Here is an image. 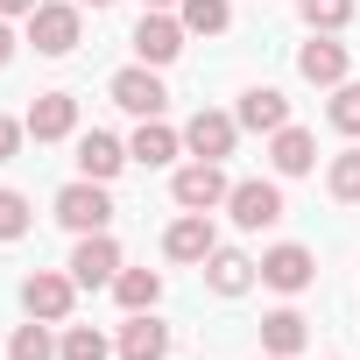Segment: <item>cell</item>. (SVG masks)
Instances as JSON below:
<instances>
[{"label":"cell","instance_id":"1","mask_svg":"<svg viewBox=\"0 0 360 360\" xmlns=\"http://www.w3.org/2000/svg\"><path fill=\"white\" fill-rule=\"evenodd\" d=\"M29 43H36V57H71L85 43V8L78 0H43L29 15Z\"/></svg>","mask_w":360,"mask_h":360},{"label":"cell","instance_id":"2","mask_svg":"<svg viewBox=\"0 0 360 360\" xmlns=\"http://www.w3.org/2000/svg\"><path fill=\"white\" fill-rule=\"evenodd\" d=\"M57 219L71 233H106L113 226V191L99 184V176H71V184L57 191Z\"/></svg>","mask_w":360,"mask_h":360},{"label":"cell","instance_id":"3","mask_svg":"<svg viewBox=\"0 0 360 360\" xmlns=\"http://www.w3.org/2000/svg\"><path fill=\"white\" fill-rule=\"evenodd\" d=\"M184 36H191V29L176 22V8H141V22H134V36H127V43H134V57H141V64H155V71H162V64L184 57Z\"/></svg>","mask_w":360,"mask_h":360},{"label":"cell","instance_id":"4","mask_svg":"<svg viewBox=\"0 0 360 360\" xmlns=\"http://www.w3.org/2000/svg\"><path fill=\"white\" fill-rule=\"evenodd\" d=\"M71 304H78L71 269H36V276H22V311H29V318H43V325H71Z\"/></svg>","mask_w":360,"mask_h":360},{"label":"cell","instance_id":"5","mask_svg":"<svg viewBox=\"0 0 360 360\" xmlns=\"http://www.w3.org/2000/svg\"><path fill=\"white\" fill-rule=\"evenodd\" d=\"M226 212H233L240 233H262V226L283 219V184H276V176H240V184L226 191Z\"/></svg>","mask_w":360,"mask_h":360},{"label":"cell","instance_id":"6","mask_svg":"<svg viewBox=\"0 0 360 360\" xmlns=\"http://www.w3.org/2000/svg\"><path fill=\"white\" fill-rule=\"evenodd\" d=\"M226 191H233V176H226V162H184L169 176V198L184 205V212H212V205H226Z\"/></svg>","mask_w":360,"mask_h":360},{"label":"cell","instance_id":"7","mask_svg":"<svg viewBox=\"0 0 360 360\" xmlns=\"http://www.w3.org/2000/svg\"><path fill=\"white\" fill-rule=\"evenodd\" d=\"M113 106L120 113H134V120H162V106H169V92H162V78H155V64H127V71H113Z\"/></svg>","mask_w":360,"mask_h":360},{"label":"cell","instance_id":"8","mask_svg":"<svg viewBox=\"0 0 360 360\" xmlns=\"http://www.w3.org/2000/svg\"><path fill=\"white\" fill-rule=\"evenodd\" d=\"M233 141H240V120L219 113V106H198V113L184 120V155H198V162H226Z\"/></svg>","mask_w":360,"mask_h":360},{"label":"cell","instance_id":"9","mask_svg":"<svg viewBox=\"0 0 360 360\" xmlns=\"http://www.w3.org/2000/svg\"><path fill=\"white\" fill-rule=\"evenodd\" d=\"M64 269H71V283H78V290H113V276H120L127 262H120L113 233H78V248H71V262H64Z\"/></svg>","mask_w":360,"mask_h":360},{"label":"cell","instance_id":"10","mask_svg":"<svg viewBox=\"0 0 360 360\" xmlns=\"http://www.w3.org/2000/svg\"><path fill=\"white\" fill-rule=\"evenodd\" d=\"M262 283L283 290V297H304V290L318 283V255H311L304 240H276V248L262 255Z\"/></svg>","mask_w":360,"mask_h":360},{"label":"cell","instance_id":"11","mask_svg":"<svg viewBox=\"0 0 360 360\" xmlns=\"http://www.w3.org/2000/svg\"><path fill=\"white\" fill-rule=\"evenodd\" d=\"M212 248H219L212 212H184V219H169V226H162V255H169V262H184V269H205Z\"/></svg>","mask_w":360,"mask_h":360},{"label":"cell","instance_id":"12","mask_svg":"<svg viewBox=\"0 0 360 360\" xmlns=\"http://www.w3.org/2000/svg\"><path fill=\"white\" fill-rule=\"evenodd\" d=\"M346 71H353V57H346V43L339 36H311V43H297V78L304 85H346Z\"/></svg>","mask_w":360,"mask_h":360},{"label":"cell","instance_id":"13","mask_svg":"<svg viewBox=\"0 0 360 360\" xmlns=\"http://www.w3.org/2000/svg\"><path fill=\"white\" fill-rule=\"evenodd\" d=\"M127 162H134V155H127L120 134H106V127H85V134H78V176H99V184H113Z\"/></svg>","mask_w":360,"mask_h":360},{"label":"cell","instance_id":"14","mask_svg":"<svg viewBox=\"0 0 360 360\" xmlns=\"http://www.w3.org/2000/svg\"><path fill=\"white\" fill-rule=\"evenodd\" d=\"M22 120H29V141H71L78 134V99L71 92H36V106Z\"/></svg>","mask_w":360,"mask_h":360},{"label":"cell","instance_id":"15","mask_svg":"<svg viewBox=\"0 0 360 360\" xmlns=\"http://www.w3.org/2000/svg\"><path fill=\"white\" fill-rule=\"evenodd\" d=\"M113 353H120V360H169V325H162L155 311H127Z\"/></svg>","mask_w":360,"mask_h":360},{"label":"cell","instance_id":"16","mask_svg":"<svg viewBox=\"0 0 360 360\" xmlns=\"http://www.w3.org/2000/svg\"><path fill=\"white\" fill-rule=\"evenodd\" d=\"M233 120H240V134H276V127H290V99L276 85H248L240 106H233Z\"/></svg>","mask_w":360,"mask_h":360},{"label":"cell","instance_id":"17","mask_svg":"<svg viewBox=\"0 0 360 360\" xmlns=\"http://www.w3.org/2000/svg\"><path fill=\"white\" fill-rule=\"evenodd\" d=\"M269 162H276V176H311V169H318V134L297 127V120L276 127V134H269Z\"/></svg>","mask_w":360,"mask_h":360},{"label":"cell","instance_id":"18","mask_svg":"<svg viewBox=\"0 0 360 360\" xmlns=\"http://www.w3.org/2000/svg\"><path fill=\"white\" fill-rule=\"evenodd\" d=\"M205 283H212L219 297H248V290L262 283V262L240 255V248H212V255H205Z\"/></svg>","mask_w":360,"mask_h":360},{"label":"cell","instance_id":"19","mask_svg":"<svg viewBox=\"0 0 360 360\" xmlns=\"http://www.w3.org/2000/svg\"><path fill=\"white\" fill-rule=\"evenodd\" d=\"M127 155H134L141 169H162V162H176V155H184V127H162V120H141V127L127 134Z\"/></svg>","mask_w":360,"mask_h":360},{"label":"cell","instance_id":"20","mask_svg":"<svg viewBox=\"0 0 360 360\" xmlns=\"http://www.w3.org/2000/svg\"><path fill=\"white\" fill-rule=\"evenodd\" d=\"M304 339H311V318H304L297 304H283V311H269V318H262V353L297 360V353H304Z\"/></svg>","mask_w":360,"mask_h":360},{"label":"cell","instance_id":"21","mask_svg":"<svg viewBox=\"0 0 360 360\" xmlns=\"http://www.w3.org/2000/svg\"><path fill=\"white\" fill-rule=\"evenodd\" d=\"M176 22L191 36H226L233 29V0H176Z\"/></svg>","mask_w":360,"mask_h":360},{"label":"cell","instance_id":"22","mask_svg":"<svg viewBox=\"0 0 360 360\" xmlns=\"http://www.w3.org/2000/svg\"><path fill=\"white\" fill-rule=\"evenodd\" d=\"M113 297H120V311H155L162 304V276L155 269H120L113 276Z\"/></svg>","mask_w":360,"mask_h":360},{"label":"cell","instance_id":"23","mask_svg":"<svg viewBox=\"0 0 360 360\" xmlns=\"http://www.w3.org/2000/svg\"><path fill=\"white\" fill-rule=\"evenodd\" d=\"M297 22H304L311 36H339V29L353 22V0H297Z\"/></svg>","mask_w":360,"mask_h":360},{"label":"cell","instance_id":"24","mask_svg":"<svg viewBox=\"0 0 360 360\" xmlns=\"http://www.w3.org/2000/svg\"><path fill=\"white\" fill-rule=\"evenodd\" d=\"M8 360H57V332H50L43 318L15 325V339H8Z\"/></svg>","mask_w":360,"mask_h":360},{"label":"cell","instance_id":"25","mask_svg":"<svg viewBox=\"0 0 360 360\" xmlns=\"http://www.w3.org/2000/svg\"><path fill=\"white\" fill-rule=\"evenodd\" d=\"M106 353H113V339L92 332V325H64L57 332V360H106Z\"/></svg>","mask_w":360,"mask_h":360},{"label":"cell","instance_id":"26","mask_svg":"<svg viewBox=\"0 0 360 360\" xmlns=\"http://www.w3.org/2000/svg\"><path fill=\"white\" fill-rule=\"evenodd\" d=\"M325 191H332L339 205H360V148H339V155H332V169H325Z\"/></svg>","mask_w":360,"mask_h":360},{"label":"cell","instance_id":"27","mask_svg":"<svg viewBox=\"0 0 360 360\" xmlns=\"http://www.w3.org/2000/svg\"><path fill=\"white\" fill-rule=\"evenodd\" d=\"M325 120H332L339 134H353V141H360V78L332 85V106H325Z\"/></svg>","mask_w":360,"mask_h":360},{"label":"cell","instance_id":"28","mask_svg":"<svg viewBox=\"0 0 360 360\" xmlns=\"http://www.w3.org/2000/svg\"><path fill=\"white\" fill-rule=\"evenodd\" d=\"M29 226H36V205L22 191H0V240H22Z\"/></svg>","mask_w":360,"mask_h":360},{"label":"cell","instance_id":"29","mask_svg":"<svg viewBox=\"0 0 360 360\" xmlns=\"http://www.w3.org/2000/svg\"><path fill=\"white\" fill-rule=\"evenodd\" d=\"M22 141H29V120L0 113V162H15V155H22Z\"/></svg>","mask_w":360,"mask_h":360},{"label":"cell","instance_id":"30","mask_svg":"<svg viewBox=\"0 0 360 360\" xmlns=\"http://www.w3.org/2000/svg\"><path fill=\"white\" fill-rule=\"evenodd\" d=\"M15 50H22V43H15V22H8V15H0V71H8V64H15Z\"/></svg>","mask_w":360,"mask_h":360},{"label":"cell","instance_id":"31","mask_svg":"<svg viewBox=\"0 0 360 360\" xmlns=\"http://www.w3.org/2000/svg\"><path fill=\"white\" fill-rule=\"evenodd\" d=\"M36 8H43V0H0V15H8V22H29Z\"/></svg>","mask_w":360,"mask_h":360},{"label":"cell","instance_id":"32","mask_svg":"<svg viewBox=\"0 0 360 360\" xmlns=\"http://www.w3.org/2000/svg\"><path fill=\"white\" fill-rule=\"evenodd\" d=\"M78 8H113V0H78Z\"/></svg>","mask_w":360,"mask_h":360},{"label":"cell","instance_id":"33","mask_svg":"<svg viewBox=\"0 0 360 360\" xmlns=\"http://www.w3.org/2000/svg\"><path fill=\"white\" fill-rule=\"evenodd\" d=\"M141 8H176V0H141Z\"/></svg>","mask_w":360,"mask_h":360},{"label":"cell","instance_id":"34","mask_svg":"<svg viewBox=\"0 0 360 360\" xmlns=\"http://www.w3.org/2000/svg\"><path fill=\"white\" fill-rule=\"evenodd\" d=\"M255 360H283V353H255Z\"/></svg>","mask_w":360,"mask_h":360}]
</instances>
